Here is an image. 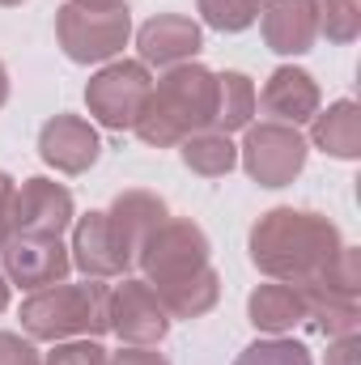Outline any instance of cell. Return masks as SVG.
I'll list each match as a JSON object with an SVG mask.
<instances>
[{
    "mask_svg": "<svg viewBox=\"0 0 361 365\" xmlns=\"http://www.w3.org/2000/svg\"><path fill=\"white\" fill-rule=\"evenodd\" d=\"M251 264L272 280L285 284H306L323 272L340 242V230L319 217V212H302V208H272L251 225Z\"/></svg>",
    "mask_w": 361,
    "mask_h": 365,
    "instance_id": "6da1fadb",
    "label": "cell"
},
{
    "mask_svg": "<svg viewBox=\"0 0 361 365\" xmlns=\"http://www.w3.org/2000/svg\"><path fill=\"white\" fill-rule=\"evenodd\" d=\"M213 106H217V73L191 60L179 68H166V77L153 81L132 132L153 149H171L213 128Z\"/></svg>",
    "mask_w": 361,
    "mask_h": 365,
    "instance_id": "7a4b0ae2",
    "label": "cell"
},
{
    "mask_svg": "<svg viewBox=\"0 0 361 365\" xmlns=\"http://www.w3.org/2000/svg\"><path fill=\"white\" fill-rule=\"evenodd\" d=\"M21 331L30 340H77L90 336L98 340L102 331H111V289L102 280H81V284H47L34 289L21 302Z\"/></svg>",
    "mask_w": 361,
    "mask_h": 365,
    "instance_id": "3957f363",
    "label": "cell"
},
{
    "mask_svg": "<svg viewBox=\"0 0 361 365\" xmlns=\"http://www.w3.org/2000/svg\"><path fill=\"white\" fill-rule=\"evenodd\" d=\"M56 38L73 64H111L128 38H132V17L123 9H77L64 4L56 13Z\"/></svg>",
    "mask_w": 361,
    "mask_h": 365,
    "instance_id": "277c9868",
    "label": "cell"
},
{
    "mask_svg": "<svg viewBox=\"0 0 361 365\" xmlns=\"http://www.w3.org/2000/svg\"><path fill=\"white\" fill-rule=\"evenodd\" d=\"M247 140L238 149V162L260 187H289L306 170V158H310V145L298 128L289 123H255V128H243Z\"/></svg>",
    "mask_w": 361,
    "mask_h": 365,
    "instance_id": "5b68a950",
    "label": "cell"
},
{
    "mask_svg": "<svg viewBox=\"0 0 361 365\" xmlns=\"http://www.w3.org/2000/svg\"><path fill=\"white\" fill-rule=\"evenodd\" d=\"M149 90H153V77H149V68L141 60H111V64H102L90 77L86 106H90V115L102 128L123 132V128L136 123Z\"/></svg>",
    "mask_w": 361,
    "mask_h": 365,
    "instance_id": "8992f818",
    "label": "cell"
},
{
    "mask_svg": "<svg viewBox=\"0 0 361 365\" xmlns=\"http://www.w3.org/2000/svg\"><path fill=\"white\" fill-rule=\"evenodd\" d=\"M208 238H204V230L195 225V221H175V217H166L149 238H145V247L136 251V264H141V272L145 280L153 284V289H162V284H171V280H179V276L195 272V268H204L208 264Z\"/></svg>",
    "mask_w": 361,
    "mask_h": 365,
    "instance_id": "52a82bcc",
    "label": "cell"
},
{
    "mask_svg": "<svg viewBox=\"0 0 361 365\" xmlns=\"http://www.w3.org/2000/svg\"><path fill=\"white\" fill-rule=\"evenodd\" d=\"M0 272L9 276V284H21V289H47V284H60L73 272V259H68V247L60 238H34V234H9L0 242Z\"/></svg>",
    "mask_w": 361,
    "mask_h": 365,
    "instance_id": "ba28073f",
    "label": "cell"
},
{
    "mask_svg": "<svg viewBox=\"0 0 361 365\" xmlns=\"http://www.w3.org/2000/svg\"><path fill=\"white\" fill-rule=\"evenodd\" d=\"M111 331L123 340V344H141V349H153L166 340L171 331V314L162 306V297L153 293L149 280H128L111 289Z\"/></svg>",
    "mask_w": 361,
    "mask_h": 365,
    "instance_id": "9c48e42d",
    "label": "cell"
},
{
    "mask_svg": "<svg viewBox=\"0 0 361 365\" xmlns=\"http://www.w3.org/2000/svg\"><path fill=\"white\" fill-rule=\"evenodd\" d=\"M73 225V191L56 179H26L13 195V234L60 238Z\"/></svg>",
    "mask_w": 361,
    "mask_h": 365,
    "instance_id": "30bf717a",
    "label": "cell"
},
{
    "mask_svg": "<svg viewBox=\"0 0 361 365\" xmlns=\"http://www.w3.org/2000/svg\"><path fill=\"white\" fill-rule=\"evenodd\" d=\"M73 268L90 276V280H111V276H128V268L136 264L132 251L119 242V234L111 230L106 212H86L73 225V247H68Z\"/></svg>",
    "mask_w": 361,
    "mask_h": 365,
    "instance_id": "8fae6325",
    "label": "cell"
},
{
    "mask_svg": "<svg viewBox=\"0 0 361 365\" xmlns=\"http://www.w3.org/2000/svg\"><path fill=\"white\" fill-rule=\"evenodd\" d=\"M102 153V140L81 115H56L39 132V158L60 175H86Z\"/></svg>",
    "mask_w": 361,
    "mask_h": 365,
    "instance_id": "7c38bea8",
    "label": "cell"
},
{
    "mask_svg": "<svg viewBox=\"0 0 361 365\" xmlns=\"http://www.w3.org/2000/svg\"><path fill=\"white\" fill-rule=\"evenodd\" d=\"M136 47H141V64H158V68H179L191 64L195 51L204 47V34L191 17L183 13H158L136 30Z\"/></svg>",
    "mask_w": 361,
    "mask_h": 365,
    "instance_id": "4fadbf2b",
    "label": "cell"
},
{
    "mask_svg": "<svg viewBox=\"0 0 361 365\" xmlns=\"http://www.w3.org/2000/svg\"><path fill=\"white\" fill-rule=\"evenodd\" d=\"M264 43L276 56H306L319 38L315 0H268L264 9Z\"/></svg>",
    "mask_w": 361,
    "mask_h": 365,
    "instance_id": "5bb4252c",
    "label": "cell"
},
{
    "mask_svg": "<svg viewBox=\"0 0 361 365\" xmlns=\"http://www.w3.org/2000/svg\"><path fill=\"white\" fill-rule=\"evenodd\" d=\"M260 102H264V110H268L276 123L298 128V123H310V119L319 115V86H315V77H310L306 68L280 64L268 77Z\"/></svg>",
    "mask_w": 361,
    "mask_h": 365,
    "instance_id": "9a60e30c",
    "label": "cell"
},
{
    "mask_svg": "<svg viewBox=\"0 0 361 365\" xmlns=\"http://www.w3.org/2000/svg\"><path fill=\"white\" fill-rule=\"evenodd\" d=\"M166 217H171V212H166V200L153 195V191H119L115 204L106 208V221H111V230L119 234V242L132 251V259H136V251L145 247V238H149Z\"/></svg>",
    "mask_w": 361,
    "mask_h": 365,
    "instance_id": "2e32d148",
    "label": "cell"
},
{
    "mask_svg": "<svg viewBox=\"0 0 361 365\" xmlns=\"http://www.w3.org/2000/svg\"><path fill=\"white\" fill-rule=\"evenodd\" d=\"M298 289H302L306 319H310L323 336H332V340L357 336V323H361L357 293H340V289H332V284H323V280H306V284H298Z\"/></svg>",
    "mask_w": 361,
    "mask_h": 365,
    "instance_id": "e0dca14e",
    "label": "cell"
},
{
    "mask_svg": "<svg viewBox=\"0 0 361 365\" xmlns=\"http://www.w3.org/2000/svg\"><path fill=\"white\" fill-rule=\"evenodd\" d=\"M310 145L323 149L327 158L340 162H357L361 158V110L353 98L332 102L327 110H319L310 119Z\"/></svg>",
    "mask_w": 361,
    "mask_h": 365,
    "instance_id": "ac0fdd59",
    "label": "cell"
},
{
    "mask_svg": "<svg viewBox=\"0 0 361 365\" xmlns=\"http://www.w3.org/2000/svg\"><path fill=\"white\" fill-rule=\"evenodd\" d=\"M247 319H251L260 331H268V336H285V331H293L298 323H306L302 289H298V284H285V280L260 284V289L247 297Z\"/></svg>",
    "mask_w": 361,
    "mask_h": 365,
    "instance_id": "d6986e66",
    "label": "cell"
},
{
    "mask_svg": "<svg viewBox=\"0 0 361 365\" xmlns=\"http://www.w3.org/2000/svg\"><path fill=\"white\" fill-rule=\"evenodd\" d=\"M153 293L162 297V306H166L171 319H200V314H208V310L217 306V297H221V276L213 272V264H204V268L179 276V280H171V284H162V289H153Z\"/></svg>",
    "mask_w": 361,
    "mask_h": 365,
    "instance_id": "ffe728a7",
    "label": "cell"
},
{
    "mask_svg": "<svg viewBox=\"0 0 361 365\" xmlns=\"http://www.w3.org/2000/svg\"><path fill=\"white\" fill-rule=\"evenodd\" d=\"M179 153H183V166L191 175H200V179H225L238 166V145L217 128H204V132L187 136L179 145Z\"/></svg>",
    "mask_w": 361,
    "mask_h": 365,
    "instance_id": "44dd1931",
    "label": "cell"
},
{
    "mask_svg": "<svg viewBox=\"0 0 361 365\" xmlns=\"http://www.w3.org/2000/svg\"><path fill=\"white\" fill-rule=\"evenodd\" d=\"M255 115V86L247 73H217V106H213V128L217 132H243L251 128Z\"/></svg>",
    "mask_w": 361,
    "mask_h": 365,
    "instance_id": "7402d4cb",
    "label": "cell"
},
{
    "mask_svg": "<svg viewBox=\"0 0 361 365\" xmlns=\"http://www.w3.org/2000/svg\"><path fill=\"white\" fill-rule=\"evenodd\" d=\"M315 17L327 43H353L361 34V0H315Z\"/></svg>",
    "mask_w": 361,
    "mask_h": 365,
    "instance_id": "603a6c76",
    "label": "cell"
},
{
    "mask_svg": "<svg viewBox=\"0 0 361 365\" xmlns=\"http://www.w3.org/2000/svg\"><path fill=\"white\" fill-rule=\"evenodd\" d=\"M195 9H200L204 26H213L221 34H238V30H247L260 17L264 4L260 0H195Z\"/></svg>",
    "mask_w": 361,
    "mask_h": 365,
    "instance_id": "cb8c5ba5",
    "label": "cell"
},
{
    "mask_svg": "<svg viewBox=\"0 0 361 365\" xmlns=\"http://www.w3.org/2000/svg\"><path fill=\"white\" fill-rule=\"evenodd\" d=\"M234 365H315V361H310V349L306 344L285 340V336H272V340L247 344Z\"/></svg>",
    "mask_w": 361,
    "mask_h": 365,
    "instance_id": "d4e9b609",
    "label": "cell"
},
{
    "mask_svg": "<svg viewBox=\"0 0 361 365\" xmlns=\"http://www.w3.org/2000/svg\"><path fill=\"white\" fill-rule=\"evenodd\" d=\"M111 361V353L90 340V336H77V340H60L51 353H47V361L43 365H106Z\"/></svg>",
    "mask_w": 361,
    "mask_h": 365,
    "instance_id": "484cf974",
    "label": "cell"
},
{
    "mask_svg": "<svg viewBox=\"0 0 361 365\" xmlns=\"http://www.w3.org/2000/svg\"><path fill=\"white\" fill-rule=\"evenodd\" d=\"M0 365H43V357L17 331H0Z\"/></svg>",
    "mask_w": 361,
    "mask_h": 365,
    "instance_id": "4316f807",
    "label": "cell"
},
{
    "mask_svg": "<svg viewBox=\"0 0 361 365\" xmlns=\"http://www.w3.org/2000/svg\"><path fill=\"white\" fill-rule=\"evenodd\" d=\"M106 365H171L162 353H153V349H141V344H128V349H119V353H111V361Z\"/></svg>",
    "mask_w": 361,
    "mask_h": 365,
    "instance_id": "83f0119b",
    "label": "cell"
},
{
    "mask_svg": "<svg viewBox=\"0 0 361 365\" xmlns=\"http://www.w3.org/2000/svg\"><path fill=\"white\" fill-rule=\"evenodd\" d=\"M13 195H17V182L0 170V242L13 234Z\"/></svg>",
    "mask_w": 361,
    "mask_h": 365,
    "instance_id": "f1b7e54d",
    "label": "cell"
},
{
    "mask_svg": "<svg viewBox=\"0 0 361 365\" xmlns=\"http://www.w3.org/2000/svg\"><path fill=\"white\" fill-rule=\"evenodd\" d=\"M357 336H340L336 340V349L327 353V365H357Z\"/></svg>",
    "mask_w": 361,
    "mask_h": 365,
    "instance_id": "f546056e",
    "label": "cell"
},
{
    "mask_svg": "<svg viewBox=\"0 0 361 365\" xmlns=\"http://www.w3.org/2000/svg\"><path fill=\"white\" fill-rule=\"evenodd\" d=\"M68 4H77V9H123L128 0H68Z\"/></svg>",
    "mask_w": 361,
    "mask_h": 365,
    "instance_id": "4dcf8cb0",
    "label": "cell"
},
{
    "mask_svg": "<svg viewBox=\"0 0 361 365\" xmlns=\"http://www.w3.org/2000/svg\"><path fill=\"white\" fill-rule=\"evenodd\" d=\"M9 310V276L0 272V314Z\"/></svg>",
    "mask_w": 361,
    "mask_h": 365,
    "instance_id": "1f68e13d",
    "label": "cell"
},
{
    "mask_svg": "<svg viewBox=\"0 0 361 365\" xmlns=\"http://www.w3.org/2000/svg\"><path fill=\"white\" fill-rule=\"evenodd\" d=\"M9 102V73H4V64H0V106Z\"/></svg>",
    "mask_w": 361,
    "mask_h": 365,
    "instance_id": "d6a6232c",
    "label": "cell"
},
{
    "mask_svg": "<svg viewBox=\"0 0 361 365\" xmlns=\"http://www.w3.org/2000/svg\"><path fill=\"white\" fill-rule=\"evenodd\" d=\"M0 4H4V9H13V4H21V0H0Z\"/></svg>",
    "mask_w": 361,
    "mask_h": 365,
    "instance_id": "836d02e7",
    "label": "cell"
}]
</instances>
